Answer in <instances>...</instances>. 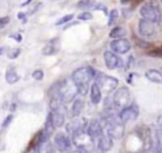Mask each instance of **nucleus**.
<instances>
[{"mask_svg": "<svg viewBox=\"0 0 162 153\" xmlns=\"http://www.w3.org/2000/svg\"><path fill=\"white\" fill-rule=\"evenodd\" d=\"M98 76V72L95 71L93 67L90 66H84V67H80L77 70H75L72 72L71 79L77 86L79 94L85 95L89 90V82L91 80H95Z\"/></svg>", "mask_w": 162, "mask_h": 153, "instance_id": "f257e3e1", "label": "nucleus"}, {"mask_svg": "<svg viewBox=\"0 0 162 153\" xmlns=\"http://www.w3.org/2000/svg\"><path fill=\"white\" fill-rule=\"evenodd\" d=\"M141 15L143 19H147L150 22L153 23H158L161 22V14L162 10L160 9V5L156 0H148L147 3H144L143 5L141 7Z\"/></svg>", "mask_w": 162, "mask_h": 153, "instance_id": "f03ea898", "label": "nucleus"}, {"mask_svg": "<svg viewBox=\"0 0 162 153\" xmlns=\"http://www.w3.org/2000/svg\"><path fill=\"white\" fill-rule=\"evenodd\" d=\"M77 94V86L72 81V79H65L60 81V99L62 103H70L71 100H75Z\"/></svg>", "mask_w": 162, "mask_h": 153, "instance_id": "7ed1b4c3", "label": "nucleus"}, {"mask_svg": "<svg viewBox=\"0 0 162 153\" xmlns=\"http://www.w3.org/2000/svg\"><path fill=\"white\" fill-rule=\"evenodd\" d=\"M132 103V95L128 87H120L118 89L113 96V106L117 110H123L128 106H131Z\"/></svg>", "mask_w": 162, "mask_h": 153, "instance_id": "20e7f679", "label": "nucleus"}, {"mask_svg": "<svg viewBox=\"0 0 162 153\" xmlns=\"http://www.w3.org/2000/svg\"><path fill=\"white\" fill-rule=\"evenodd\" d=\"M71 138H72L74 144L77 147L79 151L90 152L93 149V138L88 134L86 130L76 132L75 134L71 136Z\"/></svg>", "mask_w": 162, "mask_h": 153, "instance_id": "39448f33", "label": "nucleus"}, {"mask_svg": "<svg viewBox=\"0 0 162 153\" xmlns=\"http://www.w3.org/2000/svg\"><path fill=\"white\" fill-rule=\"evenodd\" d=\"M95 82L98 84L100 90H101V93H107V94L112 93L118 86V80L115 77H112V76H108V75L101 74V72H98Z\"/></svg>", "mask_w": 162, "mask_h": 153, "instance_id": "423d86ee", "label": "nucleus"}, {"mask_svg": "<svg viewBox=\"0 0 162 153\" xmlns=\"http://www.w3.org/2000/svg\"><path fill=\"white\" fill-rule=\"evenodd\" d=\"M132 48L131 42L126 39V38H120V39H114L110 42V51L118 55H124L129 52Z\"/></svg>", "mask_w": 162, "mask_h": 153, "instance_id": "0eeeda50", "label": "nucleus"}, {"mask_svg": "<svg viewBox=\"0 0 162 153\" xmlns=\"http://www.w3.org/2000/svg\"><path fill=\"white\" fill-rule=\"evenodd\" d=\"M138 114H139V111H138V106L136 104H132L131 106H128L126 109H123L122 111H119L118 117H119V119H120V122L124 124V123H128V122L136 120Z\"/></svg>", "mask_w": 162, "mask_h": 153, "instance_id": "6e6552de", "label": "nucleus"}, {"mask_svg": "<svg viewBox=\"0 0 162 153\" xmlns=\"http://www.w3.org/2000/svg\"><path fill=\"white\" fill-rule=\"evenodd\" d=\"M138 33H139V36H142V37H153L156 33L155 23L142 18L141 20L138 22Z\"/></svg>", "mask_w": 162, "mask_h": 153, "instance_id": "1a4fd4ad", "label": "nucleus"}, {"mask_svg": "<svg viewBox=\"0 0 162 153\" xmlns=\"http://www.w3.org/2000/svg\"><path fill=\"white\" fill-rule=\"evenodd\" d=\"M104 62H105V66L109 70H115L118 67H122V65H123V61L113 51L104 52Z\"/></svg>", "mask_w": 162, "mask_h": 153, "instance_id": "9d476101", "label": "nucleus"}, {"mask_svg": "<svg viewBox=\"0 0 162 153\" xmlns=\"http://www.w3.org/2000/svg\"><path fill=\"white\" fill-rule=\"evenodd\" d=\"M55 146L56 148L58 149L60 152H67L70 151L71 148V139L67 137V134L66 133H57V134L55 136Z\"/></svg>", "mask_w": 162, "mask_h": 153, "instance_id": "9b49d317", "label": "nucleus"}, {"mask_svg": "<svg viewBox=\"0 0 162 153\" xmlns=\"http://www.w3.org/2000/svg\"><path fill=\"white\" fill-rule=\"evenodd\" d=\"M86 133L93 138V139H99L101 136H104V129H103L101 123L99 120H96V119L89 122V125L86 128Z\"/></svg>", "mask_w": 162, "mask_h": 153, "instance_id": "f8f14e48", "label": "nucleus"}, {"mask_svg": "<svg viewBox=\"0 0 162 153\" xmlns=\"http://www.w3.org/2000/svg\"><path fill=\"white\" fill-rule=\"evenodd\" d=\"M89 125V123L85 120V119H74V120H71L66 129H67V132L70 133L71 136L75 134L76 132H80V130H86V128Z\"/></svg>", "mask_w": 162, "mask_h": 153, "instance_id": "ddd939ff", "label": "nucleus"}, {"mask_svg": "<svg viewBox=\"0 0 162 153\" xmlns=\"http://www.w3.org/2000/svg\"><path fill=\"white\" fill-rule=\"evenodd\" d=\"M113 147V138L108 134L101 136L98 139V149L100 152H108Z\"/></svg>", "mask_w": 162, "mask_h": 153, "instance_id": "4468645a", "label": "nucleus"}, {"mask_svg": "<svg viewBox=\"0 0 162 153\" xmlns=\"http://www.w3.org/2000/svg\"><path fill=\"white\" fill-rule=\"evenodd\" d=\"M50 117L52 119V123H53L55 128H61L65 124V113L58 109V110H51Z\"/></svg>", "mask_w": 162, "mask_h": 153, "instance_id": "2eb2a0df", "label": "nucleus"}, {"mask_svg": "<svg viewBox=\"0 0 162 153\" xmlns=\"http://www.w3.org/2000/svg\"><path fill=\"white\" fill-rule=\"evenodd\" d=\"M152 153H162V132L156 130L152 142Z\"/></svg>", "mask_w": 162, "mask_h": 153, "instance_id": "dca6fc26", "label": "nucleus"}, {"mask_svg": "<svg viewBox=\"0 0 162 153\" xmlns=\"http://www.w3.org/2000/svg\"><path fill=\"white\" fill-rule=\"evenodd\" d=\"M90 100L93 104H99L101 100V90H100L96 82H94L90 87Z\"/></svg>", "mask_w": 162, "mask_h": 153, "instance_id": "f3484780", "label": "nucleus"}, {"mask_svg": "<svg viewBox=\"0 0 162 153\" xmlns=\"http://www.w3.org/2000/svg\"><path fill=\"white\" fill-rule=\"evenodd\" d=\"M146 77H147V80H150L151 82L162 85V72L158 70H155V68L148 70L146 72Z\"/></svg>", "mask_w": 162, "mask_h": 153, "instance_id": "a211bd4d", "label": "nucleus"}, {"mask_svg": "<svg viewBox=\"0 0 162 153\" xmlns=\"http://www.w3.org/2000/svg\"><path fill=\"white\" fill-rule=\"evenodd\" d=\"M84 109V100L82 99H75L71 106V117L72 118H77L81 111Z\"/></svg>", "mask_w": 162, "mask_h": 153, "instance_id": "6ab92c4d", "label": "nucleus"}, {"mask_svg": "<svg viewBox=\"0 0 162 153\" xmlns=\"http://www.w3.org/2000/svg\"><path fill=\"white\" fill-rule=\"evenodd\" d=\"M5 80H7V82L10 84V85L15 84V82H18V81H19V75L17 74V71H15V68H14L13 66H12V67H8L7 72H5Z\"/></svg>", "mask_w": 162, "mask_h": 153, "instance_id": "aec40b11", "label": "nucleus"}, {"mask_svg": "<svg viewBox=\"0 0 162 153\" xmlns=\"http://www.w3.org/2000/svg\"><path fill=\"white\" fill-rule=\"evenodd\" d=\"M37 151L38 153H56V146H55V143L47 142L45 144L37 147Z\"/></svg>", "mask_w": 162, "mask_h": 153, "instance_id": "412c9836", "label": "nucleus"}, {"mask_svg": "<svg viewBox=\"0 0 162 153\" xmlns=\"http://www.w3.org/2000/svg\"><path fill=\"white\" fill-rule=\"evenodd\" d=\"M126 34H127V31L123 27H115L112 29L109 36H110V38H113V39H120V38H124Z\"/></svg>", "mask_w": 162, "mask_h": 153, "instance_id": "4be33fe9", "label": "nucleus"}, {"mask_svg": "<svg viewBox=\"0 0 162 153\" xmlns=\"http://www.w3.org/2000/svg\"><path fill=\"white\" fill-rule=\"evenodd\" d=\"M76 7L79 9H84V10H89V9H95L96 7V3L94 0H80V1L76 4Z\"/></svg>", "mask_w": 162, "mask_h": 153, "instance_id": "5701e85b", "label": "nucleus"}, {"mask_svg": "<svg viewBox=\"0 0 162 153\" xmlns=\"http://www.w3.org/2000/svg\"><path fill=\"white\" fill-rule=\"evenodd\" d=\"M56 52H57V48L55 47V43L50 42L47 46H45V48H43V51H42V53H43L45 56H51V55H55Z\"/></svg>", "mask_w": 162, "mask_h": 153, "instance_id": "b1692460", "label": "nucleus"}, {"mask_svg": "<svg viewBox=\"0 0 162 153\" xmlns=\"http://www.w3.org/2000/svg\"><path fill=\"white\" fill-rule=\"evenodd\" d=\"M118 18H119V12H118V9H113V10L109 13V22H108V24H109V26L115 24V22L118 20Z\"/></svg>", "mask_w": 162, "mask_h": 153, "instance_id": "393cba45", "label": "nucleus"}, {"mask_svg": "<svg viewBox=\"0 0 162 153\" xmlns=\"http://www.w3.org/2000/svg\"><path fill=\"white\" fill-rule=\"evenodd\" d=\"M19 55H20V48H12L8 52V58L9 60H15L17 57H19Z\"/></svg>", "mask_w": 162, "mask_h": 153, "instance_id": "a878e982", "label": "nucleus"}, {"mask_svg": "<svg viewBox=\"0 0 162 153\" xmlns=\"http://www.w3.org/2000/svg\"><path fill=\"white\" fill-rule=\"evenodd\" d=\"M72 18H74L72 14H69V15H65V17H62L61 19H58V20H57L56 26H62V24H65V23H69V22L72 20Z\"/></svg>", "mask_w": 162, "mask_h": 153, "instance_id": "bb28decb", "label": "nucleus"}, {"mask_svg": "<svg viewBox=\"0 0 162 153\" xmlns=\"http://www.w3.org/2000/svg\"><path fill=\"white\" fill-rule=\"evenodd\" d=\"M32 77L34 80H37V81H41L42 79L45 77V74H43V71H42V70H36L32 74Z\"/></svg>", "mask_w": 162, "mask_h": 153, "instance_id": "cd10ccee", "label": "nucleus"}, {"mask_svg": "<svg viewBox=\"0 0 162 153\" xmlns=\"http://www.w3.org/2000/svg\"><path fill=\"white\" fill-rule=\"evenodd\" d=\"M79 19H80V20H90V19H93V14L89 13V12L80 13L79 14Z\"/></svg>", "mask_w": 162, "mask_h": 153, "instance_id": "c85d7f7f", "label": "nucleus"}, {"mask_svg": "<svg viewBox=\"0 0 162 153\" xmlns=\"http://www.w3.org/2000/svg\"><path fill=\"white\" fill-rule=\"evenodd\" d=\"M12 120H13V115L10 114V115H8V117L5 118V120L3 122V124H1V128H3V129H4V128H7V127L9 125V124L12 123Z\"/></svg>", "mask_w": 162, "mask_h": 153, "instance_id": "c756f323", "label": "nucleus"}, {"mask_svg": "<svg viewBox=\"0 0 162 153\" xmlns=\"http://www.w3.org/2000/svg\"><path fill=\"white\" fill-rule=\"evenodd\" d=\"M42 5H43V4H42V3H38V4H37V5H36L34 8H33V9H31V10L27 13V15H32V14H34V13L38 10V9H39V8H42Z\"/></svg>", "mask_w": 162, "mask_h": 153, "instance_id": "7c9ffc66", "label": "nucleus"}, {"mask_svg": "<svg viewBox=\"0 0 162 153\" xmlns=\"http://www.w3.org/2000/svg\"><path fill=\"white\" fill-rule=\"evenodd\" d=\"M8 22H9V18H8V17H3V18H0V28L5 26Z\"/></svg>", "mask_w": 162, "mask_h": 153, "instance_id": "2f4dec72", "label": "nucleus"}, {"mask_svg": "<svg viewBox=\"0 0 162 153\" xmlns=\"http://www.w3.org/2000/svg\"><path fill=\"white\" fill-rule=\"evenodd\" d=\"M9 37H10V38H14V39L18 41V42H22V39H23L22 36H20V33H17V34H10Z\"/></svg>", "mask_w": 162, "mask_h": 153, "instance_id": "473e14b6", "label": "nucleus"}, {"mask_svg": "<svg viewBox=\"0 0 162 153\" xmlns=\"http://www.w3.org/2000/svg\"><path fill=\"white\" fill-rule=\"evenodd\" d=\"M95 9H99V10H103V12H105V14L108 13V9L105 5H103V4H96V7H95Z\"/></svg>", "mask_w": 162, "mask_h": 153, "instance_id": "72a5a7b5", "label": "nucleus"}, {"mask_svg": "<svg viewBox=\"0 0 162 153\" xmlns=\"http://www.w3.org/2000/svg\"><path fill=\"white\" fill-rule=\"evenodd\" d=\"M157 125H158V130L162 132V115L157 118Z\"/></svg>", "mask_w": 162, "mask_h": 153, "instance_id": "f704fd0d", "label": "nucleus"}, {"mask_svg": "<svg viewBox=\"0 0 162 153\" xmlns=\"http://www.w3.org/2000/svg\"><path fill=\"white\" fill-rule=\"evenodd\" d=\"M18 18H19V19H22L23 23H26V22H27V19H26V14H24V13H19V14H18Z\"/></svg>", "mask_w": 162, "mask_h": 153, "instance_id": "c9c22d12", "label": "nucleus"}, {"mask_svg": "<svg viewBox=\"0 0 162 153\" xmlns=\"http://www.w3.org/2000/svg\"><path fill=\"white\" fill-rule=\"evenodd\" d=\"M32 1H33V0H26V1L22 4V7H27V5H29V4H31Z\"/></svg>", "mask_w": 162, "mask_h": 153, "instance_id": "e433bc0d", "label": "nucleus"}, {"mask_svg": "<svg viewBox=\"0 0 162 153\" xmlns=\"http://www.w3.org/2000/svg\"><path fill=\"white\" fill-rule=\"evenodd\" d=\"M4 52H5V47H0V56H1Z\"/></svg>", "mask_w": 162, "mask_h": 153, "instance_id": "4c0bfd02", "label": "nucleus"}, {"mask_svg": "<svg viewBox=\"0 0 162 153\" xmlns=\"http://www.w3.org/2000/svg\"><path fill=\"white\" fill-rule=\"evenodd\" d=\"M161 23H162V14H161Z\"/></svg>", "mask_w": 162, "mask_h": 153, "instance_id": "58836bf2", "label": "nucleus"}, {"mask_svg": "<svg viewBox=\"0 0 162 153\" xmlns=\"http://www.w3.org/2000/svg\"><path fill=\"white\" fill-rule=\"evenodd\" d=\"M161 72H162V67H161Z\"/></svg>", "mask_w": 162, "mask_h": 153, "instance_id": "ea45409f", "label": "nucleus"}]
</instances>
